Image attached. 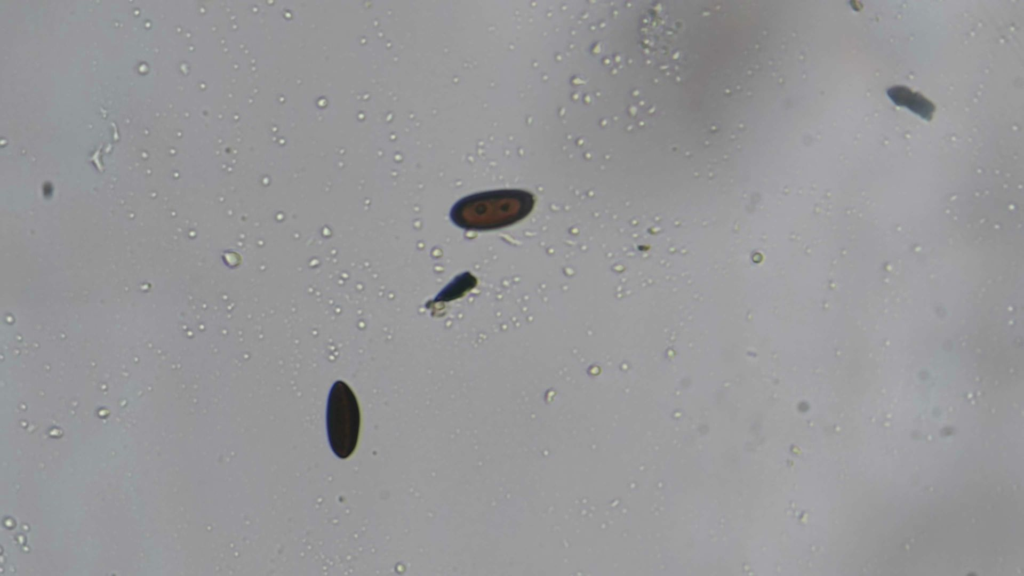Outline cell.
I'll return each instance as SVG.
<instances>
[{
    "mask_svg": "<svg viewBox=\"0 0 1024 576\" xmlns=\"http://www.w3.org/2000/svg\"><path fill=\"white\" fill-rule=\"evenodd\" d=\"M533 204L532 195L525 191H490L460 200L453 207L451 217L454 223L466 229H494L524 218Z\"/></svg>",
    "mask_w": 1024,
    "mask_h": 576,
    "instance_id": "1",
    "label": "cell"
},
{
    "mask_svg": "<svg viewBox=\"0 0 1024 576\" xmlns=\"http://www.w3.org/2000/svg\"><path fill=\"white\" fill-rule=\"evenodd\" d=\"M326 424L334 454L341 459L349 457L358 443L360 409L356 396L343 381H336L330 390Z\"/></svg>",
    "mask_w": 1024,
    "mask_h": 576,
    "instance_id": "2",
    "label": "cell"
},
{
    "mask_svg": "<svg viewBox=\"0 0 1024 576\" xmlns=\"http://www.w3.org/2000/svg\"><path fill=\"white\" fill-rule=\"evenodd\" d=\"M887 94L895 104L907 107L926 120L932 118L935 107L921 94L904 86H894L887 90Z\"/></svg>",
    "mask_w": 1024,
    "mask_h": 576,
    "instance_id": "3",
    "label": "cell"
}]
</instances>
